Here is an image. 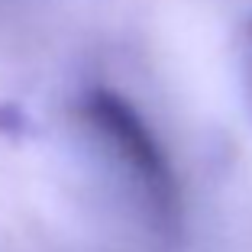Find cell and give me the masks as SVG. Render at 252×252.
Here are the masks:
<instances>
[{"mask_svg":"<svg viewBox=\"0 0 252 252\" xmlns=\"http://www.w3.org/2000/svg\"><path fill=\"white\" fill-rule=\"evenodd\" d=\"M239 78H243L246 104L252 110V16L246 20L243 32H239Z\"/></svg>","mask_w":252,"mask_h":252,"instance_id":"obj_2","label":"cell"},{"mask_svg":"<svg viewBox=\"0 0 252 252\" xmlns=\"http://www.w3.org/2000/svg\"><path fill=\"white\" fill-rule=\"evenodd\" d=\"M78 117L107 149V156L117 158L156 230L175 236L181 230V185L168 152L146 123V117L123 94L100 84L81 94Z\"/></svg>","mask_w":252,"mask_h":252,"instance_id":"obj_1","label":"cell"}]
</instances>
